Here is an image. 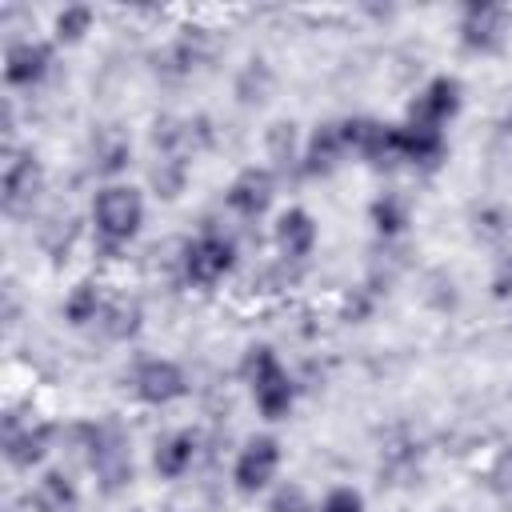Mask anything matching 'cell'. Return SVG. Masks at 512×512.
Here are the masks:
<instances>
[{"label":"cell","mask_w":512,"mask_h":512,"mask_svg":"<svg viewBox=\"0 0 512 512\" xmlns=\"http://www.w3.org/2000/svg\"><path fill=\"white\" fill-rule=\"evenodd\" d=\"M316 244V224L304 208H288L280 220H276V248L288 256V260H300L308 256Z\"/></svg>","instance_id":"obj_13"},{"label":"cell","mask_w":512,"mask_h":512,"mask_svg":"<svg viewBox=\"0 0 512 512\" xmlns=\"http://www.w3.org/2000/svg\"><path fill=\"white\" fill-rule=\"evenodd\" d=\"M272 512H304V492H300L296 484L276 488V496H272Z\"/></svg>","instance_id":"obj_26"},{"label":"cell","mask_w":512,"mask_h":512,"mask_svg":"<svg viewBox=\"0 0 512 512\" xmlns=\"http://www.w3.org/2000/svg\"><path fill=\"white\" fill-rule=\"evenodd\" d=\"M32 500H36L40 512H72V508H76V488H72V480H68L64 472H48V476L36 484Z\"/></svg>","instance_id":"obj_15"},{"label":"cell","mask_w":512,"mask_h":512,"mask_svg":"<svg viewBox=\"0 0 512 512\" xmlns=\"http://www.w3.org/2000/svg\"><path fill=\"white\" fill-rule=\"evenodd\" d=\"M140 328V304L136 300H116L112 308H108V332L116 336V340H124V336H132Z\"/></svg>","instance_id":"obj_20"},{"label":"cell","mask_w":512,"mask_h":512,"mask_svg":"<svg viewBox=\"0 0 512 512\" xmlns=\"http://www.w3.org/2000/svg\"><path fill=\"white\" fill-rule=\"evenodd\" d=\"M92 220H96V232L108 244H124V240L136 236V228L144 220V200H140L136 188H124V184L100 188L96 204H92Z\"/></svg>","instance_id":"obj_2"},{"label":"cell","mask_w":512,"mask_h":512,"mask_svg":"<svg viewBox=\"0 0 512 512\" xmlns=\"http://www.w3.org/2000/svg\"><path fill=\"white\" fill-rule=\"evenodd\" d=\"M40 180H44V172H40L36 156H12L4 168V208L20 212L24 204H32L40 192Z\"/></svg>","instance_id":"obj_12"},{"label":"cell","mask_w":512,"mask_h":512,"mask_svg":"<svg viewBox=\"0 0 512 512\" xmlns=\"http://www.w3.org/2000/svg\"><path fill=\"white\" fill-rule=\"evenodd\" d=\"M48 64H52V48L40 44V40H20L8 48V60H4V80L12 88H32L48 76Z\"/></svg>","instance_id":"obj_7"},{"label":"cell","mask_w":512,"mask_h":512,"mask_svg":"<svg viewBox=\"0 0 512 512\" xmlns=\"http://www.w3.org/2000/svg\"><path fill=\"white\" fill-rule=\"evenodd\" d=\"M152 184L160 188V196H176L180 184H184V160L160 156V164H156V172H152Z\"/></svg>","instance_id":"obj_22"},{"label":"cell","mask_w":512,"mask_h":512,"mask_svg":"<svg viewBox=\"0 0 512 512\" xmlns=\"http://www.w3.org/2000/svg\"><path fill=\"white\" fill-rule=\"evenodd\" d=\"M196 456V436L192 432H176L156 448V472L160 476H180Z\"/></svg>","instance_id":"obj_16"},{"label":"cell","mask_w":512,"mask_h":512,"mask_svg":"<svg viewBox=\"0 0 512 512\" xmlns=\"http://www.w3.org/2000/svg\"><path fill=\"white\" fill-rule=\"evenodd\" d=\"M96 312H100V288H96V284H80V288L64 300V316H68L72 324H88V320H96Z\"/></svg>","instance_id":"obj_19"},{"label":"cell","mask_w":512,"mask_h":512,"mask_svg":"<svg viewBox=\"0 0 512 512\" xmlns=\"http://www.w3.org/2000/svg\"><path fill=\"white\" fill-rule=\"evenodd\" d=\"M48 440H52V428H48V424H28V428H20L16 416L4 420V452H8V460H12L16 468L40 464L44 452H48Z\"/></svg>","instance_id":"obj_10"},{"label":"cell","mask_w":512,"mask_h":512,"mask_svg":"<svg viewBox=\"0 0 512 512\" xmlns=\"http://www.w3.org/2000/svg\"><path fill=\"white\" fill-rule=\"evenodd\" d=\"M504 28H508V16L496 4H468L464 24H460L464 44L476 48V52H496L500 40H504Z\"/></svg>","instance_id":"obj_8"},{"label":"cell","mask_w":512,"mask_h":512,"mask_svg":"<svg viewBox=\"0 0 512 512\" xmlns=\"http://www.w3.org/2000/svg\"><path fill=\"white\" fill-rule=\"evenodd\" d=\"M276 468H280V444H276L272 436H252V440L244 444V452L236 456L232 480H236V488H240L244 496H252V492H260V488L276 476Z\"/></svg>","instance_id":"obj_4"},{"label":"cell","mask_w":512,"mask_h":512,"mask_svg":"<svg viewBox=\"0 0 512 512\" xmlns=\"http://www.w3.org/2000/svg\"><path fill=\"white\" fill-rule=\"evenodd\" d=\"M492 488L500 496H512V448H504L496 456V464H492Z\"/></svg>","instance_id":"obj_25"},{"label":"cell","mask_w":512,"mask_h":512,"mask_svg":"<svg viewBox=\"0 0 512 512\" xmlns=\"http://www.w3.org/2000/svg\"><path fill=\"white\" fill-rule=\"evenodd\" d=\"M460 108V84L452 76H436L408 108V124H424V128H440L448 116H456Z\"/></svg>","instance_id":"obj_6"},{"label":"cell","mask_w":512,"mask_h":512,"mask_svg":"<svg viewBox=\"0 0 512 512\" xmlns=\"http://www.w3.org/2000/svg\"><path fill=\"white\" fill-rule=\"evenodd\" d=\"M124 160H128V140L116 128H104L96 136V164H100V172H120Z\"/></svg>","instance_id":"obj_17"},{"label":"cell","mask_w":512,"mask_h":512,"mask_svg":"<svg viewBox=\"0 0 512 512\" xmlns=\"http://www.w3.org/2000/svg\"><path fill=\"white\" fill-rule=\"evenodd\" d=\"M292 144H296L292 124H272V132H268V152H272L276 164H288V160H292Z\"/></svg>","instance_id":"obj_23"},{"label":"cell","mask_w":512,"mask_h":512,"mask_svg":"<svg viewBox=\"0 0 512 512\" xmlns=\"http://www.w3.org/2000/svg\"><path fill=\"white\" fill-rule=\"evenodd\" d=\"M244 376H248V384H252V396H256V408L268 416V420H280V416H288V408H292V380H288V372L280 368V360H276V352L272 348H248V356H244Z\"/></svg>","instance_id":"obj_1"},{"label":"cell","mask_w":512,"mask_h":512,"mask_svg":"<svg viewBox=\"0 0 512 512\" xmlns=\"http://www.w3.org/2000/svg\"><path fill=\"white\" fill-rule=\"evenodd\" d=\"M492 292H496V296H512V256L500 260V268H496V276H492Z\"/></svg>","instance_id":"obj_27"},{"label":"cell","mask_w":512,"mask_h":512,"mask_svg":"<svg viewBox=\"0 0 512 512\" xmlns=\"http://www.w3.org/2000/svg\"><path fill=\"white\" fill-rule=\"evenodd\" d=\"M84 436H88V464L96 468L104 488L116 492L132 476V452H128L124 432L116 424H100V428H84Z\"/></svg>","instance_id":"obj_3"},{"label":"cell","mask_w":512,"mask_h":512,"mask_svg":"<svg viewBox=\"0 0 512 512\" xmlns=\"http://www.w3.org/2000/svg\"><path fill=\"white\" fill-rule=\"evenodd\" d=\"M272 204V176L264 168H244L228 188V208L240 216H260Z\"/></svg>","instance_id":"obj_11"},{"label":"cell","mask_w":512,"mask_h":512,"mask_svg":"<svg viewBox=\"0 0 512 512\" xmlns=\"http://www.w3.org/2000/svg\"><path fill=\"white\" fill-rule=\"evenodd\" d=\"M320 512H364V500L356 488H336V492H328Z\"/></svg>","instance_id":"obj_24"},{"label":"cell","mask_w":512,"mask_h":512,"mask_svg":"<svg viewBox=\"0 0 512 512\" xmlns=\"http://www.w3.org/2000/svg\"><path fill=\"white\" fill-rule=\"evenodd\" d=\"M372 224L380 228V232H400L404 224H408V208H404V200L400 196H392V192H384L376 204H372Z\"/></svg>","instance_id":"obj_18"},{"label":"cell","mask_w":512,"mask_h":512,"mask_svg":"<svg viewBox=\"0 0 512 512\" xmlns=\"http://www.w3.org/2000/svg\"><path fill=\"white\" fill-rule=\"evenodd\" d=\"M88 24H92V8L72 4V8H64V12L56 16V36L72 44V40H80V36L88 32Z\"/></svg>","instance_id":"obj_21"},{"label":"cell","mask_w":512,"mask_h":512,"mask_svg":"<svg viewBox=\"0 0 512 512\" xmlns=\"http://www.w3.org/2000/svg\"><path fill=\"white\" fill-rule=\"evenodd\" d=\"M232 264H236V252H232V244L220 240V236H200V240L188 244V252H184V272H188V280L200 284V288H212L216 280H224V276L232 272Z\"/></svg>","instance_id":"obj_5"},{"label":"cell","mask_w":512,"mask_h":512,"mask_svg":"<svg viewBox=\"0 0 512 512\" xmlns=\"http://www.w3.org/2000/svg\"><path fill=\"white\" fill-rule=\"evenodd\" d=\"M136 392L148 404H172L176 396H184V372L172 360H144L136 368Z\"/></svg>","instance_id":"obj_9"},{"label":"cell","mask_w":512,"mask_h":512,"mask_svg":"<svg viewBox=\"0 0 512 512\" xmlns=\"http://www.w3.org/2000/svg\"><path fill=\"white\" fill-rule=\"evenodd\" d=\"M344 152H348L344 128H340V124H324V128H316V136H312V144H308V152H304V172H308V176L332 172Z\"/></svg>","instance_id":"obj_14"}]
</instances>
